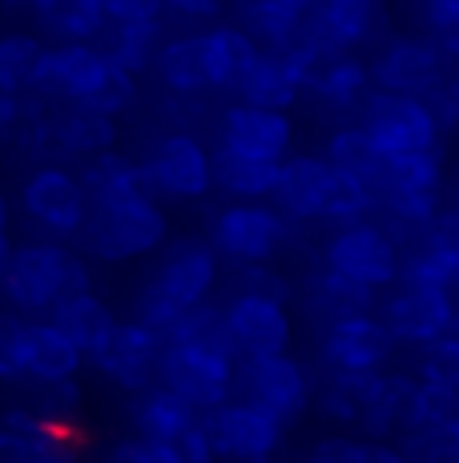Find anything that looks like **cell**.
<instances>
[{
  "label": "cell",
  "mask_w": 459,
  "mask_h": 463,
  "mask_svg": "<svg viewBox=\"0 0 459 463\" xmlns=\"http://www.w3.org/2000/svg\"><path fill=\"white\" fill-rule=\"evenodd\" d=\"M282 242H286V218L262 202H234L218 213L210 230V246L234 266L270 262L282 250Z\"/></svg>",
  "instance_id": "10"
},
{
  "label": "cell",
  "mask_w": 459,
  "mask_h": 463,
  "mask_svg": "<svg viewBox=\"0 0 459 463\" xmlns=\"http://www.w3.org/2000/svg\"><path fill=\"white\" fill-rule=\"evenodd\" d=\"M45 451H69V427L45 420L33 407H8L0 411V459L13 463Z\"/></svg>",
  "instance_id": "25"
},
{
  "label": "cell",
  "mask_w": 459,
  "mask_h": 463,
  "mask_svg": "<svg viewBox=\"0 0 459 463\" xmlns=\"http://www.w3.org/2000/svg\"><path fill=\"white\" fill-rule=\"evenodd\" d=\"M117 146V118L97 113L89 105H65L45 113L29 137L33 154H61V157H93Z\"/></svg>",
  "instance_id": "14"
},
{
  "label": "cell",
  "mask_w": 459,
  "mask_h": 463,
  "mask_svg": "<svg viewBox=\"0 0 459 463\" xmlns=\"http://www.w3.org/2000/svg\"><path fill=\"white\" fill-rule=\"evenodd\" d=\"M303 24L323 52H355L387 37L391 13L387 0H319L306 8Z\"/></svg>",
  "instance_id": "12"
},
{
  "label": "cell",
  "mask_w": 459,
  "mask_h": 463,
  "mask_svg": "<svg viewBox=\"0 0 459 463\" xmlns=\"http://www.w3.org/2000/svg\"><path fill=\"white\" fill-rule=\"evenodd\" d=\"M370 206H375V190H370L363 177H355V174H347V169H334L331 165L319 218L323 222H334V226H347V222L367 218Z\"/></svg>",
  "instance_id": "37"
},
{
  "label": "cell",
  "mask_w": 459,
  "mask_h": 463,
  "mask_svg": "<svg viewBox=\"0 0 459 463\" xmlns=\"http://www.w3.org/2000/svg\"><path fill=\"white\" fill-rule=\"evenodd\" d=\"M8 254H13V238H8V230H0V274L8 266Z\"/></svg>",
  "instance_id": "58"
},
{
  "label": "cell",
  "mask_w": 459,
  "mask_h": 463,
  "mask_svg": "<svg viewBox=\"0 0 459 463\" xmlns=\"http://www.w3.org/2000/svg\"><path fill=\"white\" fill-rule=\"evenodd\" d=\"M367 69H370V85L375 89L423 97L444 77L447 57L427 37H383L375 61Z\"/></svg>",
  "instance_id": "16"
},
{
  "label": "cell",
  "mask_w": 459,
  "mask_h": 463,
  "mask_svg": "<svg viewBox=\"0 0 459 463\" xmlns=\"http://www.w3.org/2000/svg\"><path fill=\"white\" fill-rule=\"evenodd\" d=\"M21 335L24 318L16 310H0V383H21Z\"/></svg>",
  "instance_id": "50"
},
{
  "label": "cell",
  "mask_w": 459,
  "mask_h": 463,
  "mask_svg": "<svg viewBox=\"0 0 459 463\" xmlns=\"http://www.w3.org/2000/svg\"><path fill=\"white\" fill-rule=\"evenodd\" d=\"M157 354H162V335H154L134 318V323H113V331L89 354V363L121 391H141L154 383Z\"/></svg>",
  "instance_id": "19"
},
{
  "label": "cell",
  "mask_w": 459,
  "mask_h": 463,
  "mask_svg": "<svg viewBox=\"0 0 459 463\" xmlns=\"http://www.w3.org/2000/svg\"><path fill=\"white\" fill-rule=\"evenodd\" d=\"M295 5H298V8H314V5H319V0H295Z\"/></svg>",
  "instance_id": "60"
},
{
  "label": "cell",
  "mask_w": 459,
  "mask_h": 463,
  "mask_svg": "<svg viewBox=\"0 0 459 463\" xmlns=\"http://www.w3.org/2000/svg\"><path fill=\"white\" fill-rule=\"evenodd\" d=\"M162 448H165V456H170V463H218L214 439H210L201 415L193 423H185L182 431H173L170 439H162Z\"/></svg>",
  "instance_id": "46"
},
{
  "label": "cell",
  "mask_w": 459,
  "mask_h": 463,
  "mask_svg": "<svg viewBox=\"0 0 459 463\" xmlns=\"http://www.w3.org/2000/svg\"><path fill=\"white\" fill-rule=\"evenodd\" d=\"M13 5H21V8H33V5H37V0H13Z\"/></svg>",
  "instance_id": "61"
},
{
  "label": "cell",
  "mask_w": 459,
  "mask_h": 463,
  "mask_svg": "<svg viewBox=\"0 0 459 463\" xmlns=\"http://www.w3.org/2000/svg\"><path fill=\"white\" fill-rule=\"evenodd\" d=\"M154 379L162 387L178 391L185 403L198 407V411H214L218 403H226L234 395L238 359L198 343H182V338H162Z\"/></svg>",
  "instance_id": "3"
},
{
  "label": "cell",
  "mask_w": 459,
  "mask_h": 463,
  "mask_svg": "<svg viewBox=\"0 0 459 463\" xmlns=\"http://www.w3.org/2000/svg\"><path fill=\"white\" fill-rule=\"evenodd\" d=\"M21 210L37 230H45L49 238L65 242V238H77V230L89 218V198H85V185L73 169L45 162L24 177Z\"/></svg>",
  "instance_id": "5"
},
{
  "label": "cell",
  "mask_w": 459,
  "mask_h": 463,
  "mask_svg": "<svg viewBox=\"0 0 459 463\" xmlns=\"http://www.w3.org/2000/svg\"><path fill=\"white\" fill-rule=\"evenodd\" d=\"M81 185L89 206H109V202H126V198H154L149 190L145 165L134 162V157L117 154V149H105V154L85 157L81 165Z\"/></svg>",
  "instance_id": "24"
},
{
  "label": "cell",
  "mask_w": 459,
  "mask_h": 463,
  "mask_svg": "<svg viewBox=\"0 0 459 463\" xmlns=\"http://www.w3.org/2000/svg\"><path fill=\"white\" fill-rule=\"evenodd\" d=\"M303 93H311L326 109H355L363 105V97L370 93V69L367 61H359L355 52H326L314 61V69L306 73Z\"/></svg>",
  "instance_id": "23"
},
{
  "label": "cell",
  "mask_w": 459,
  "mask_h": 463,
  "mask_svg": "<svg viewBox=\"0 0 459 463\" xmlns=\"http://www.w3.org/2000/svg\"><path fill=\"white\" fill-rule=\"evenodd\" d=\"M81 250L101 262H129L154 254L170 238V218L157 198H126L109 206H89V218L77 230Z\"/></svg>",
  "instance_id": "2"
},
{
  "label": "cell",
  "mask_w": 459,
  "mask_h": 463,
  "mask_svg": "<svg viewBox=\"0 0 459 463\" xmlns=\"http://www.w3.org/2000/svg\"><path fill=\"white\" fill-rule=\"evenodd\" d=\"M403 456H407V463H459V415L407 431L403 435Z\"/></svg>",
  "instance_id": "40"
},
{
  "label": "cell",
  "mask_w": 459,
  "mask_h": 463,
  "mask_svg": "<svg viewBox=\"0 0 459 463\" xmlns=\"http://www.w3.org/2000/svg\"><path fill=\"white\" fill-rule=\"evenodd\" d=\"M395 335L379 315H347L331 318L323 335V363L331 371H383L395 354Z\"/></svg>",
  "instance_id": "15"
},
{
  "label": "cell",
  "mask_w": 459,
  "mask_h": 463,
  "mask_svg": "<svg viewBox=\"0 0 459 463\" xmlns=\"http://www.w3.org/2000/svg\"><path fill=\"white\" fill-rule=\"evenodd\" d=\"M105 16L109 24H121V21H162L165 13V0H101Z\"/></svg>",
  "instance_id": "52"
},
{
  "label": "cell",
  "mask_w": 459,
  "mask_h": 463,
  "mask_svg": "<svg viewBox=\"0 0 459 463\" xmlns=\"http://www.w3.org/2000/svg\"><path fill=\"white\" fill-rule=\"evenodd\" d=\"M154 73L162 77V85L178 97H198L210 89V69H206V49L198 37H165V44L154 57Z\"/></svg>",
  "instance_id": "30"
},
{
  "label": "cell",
  "mask_w": 459,
  "mask_h": 463,
  "mask_svg": "<svg viewBox=\"0 0 459 463\" xmlns=\"http://www.w3.org/2000/svg\"><path fill=\"white\" fill-rule=\"evenodd\" d=\"M238 13H242L246 33L254 41H267L275 49L303 29L306 8H298L295 0H238Z\"/></svg>",
  "instance_id": "35"
},
{
  "label": "cell",
  "mask_w": 459,
  "mask_h": 463,
  "mask_svg": "<svg viewBox=\"0 0 459 463\" xmlns=\"http://www.w3.org/2000/svg\"><path fill=\"white\" fill-rule=\"evenodd\" d=\"M444 185V157L436 149L419 154H395L383 157V174L375 182V194H439Z\"/></svg>",
  "instance_id": "32"
},
{
  "label": "cell",
  "mask_w": 459,
  "mask_h": 463,
  "mask_svg": "<svg viewBox=\"0 0 459 463\" xmlns=\"http://www.w3.org/2000/svg\"><path fill=\"white\" fill-rule=\"evenodd\" d=\"M379 318L395 343H431L455 326V290L447 287H423V282H403L387 295Z\"/></svg>",
  "instance_id": "13"
},
{
  "label": "cell",
  "mask_w": 459,
  "mask_h": 463,
  "mask_svg": "<svg viewBox=\"0 0 459 463\" xmlns=\"http://www.w3.org/2000/svg\"><path fill=\"white\" fill-rule=\"evenodd\" d=\"M134 101H137V73L121 69L117 61L109 57V73H105V81L97 85V93L85 105L97 109V113H109V118H121Z\"/></svg>",
  "instance_id": "44"
},
{
  "label": "cell",
  "mask_w": 459,
  "mask_h": 463,
  "mask_svg": "<svg viewBox=\"0 0 459 463\" xmlns=\"http://www.w3.org/2000/svg\"><path fill=\"white\" fill-rule=\"evenodd\" d=\"M210 169H214V185L226 190L238 202H262L275 194L278 182V162H262V157H246L238 149L218 146L210 154Z\"/></svg>",
  "instance_id": "29"
},
{
  "label": "cell",
  "mask_w": 459,
  "mask_h": 463,
  "mask_svg": "<svg viewBox=\"0 0 459 463\" xmlns=\"http://www.w3.org/2000/svg\"><path fill=\"white\" fill-rule=\"evenodd\" d=\"M13 463H77V459H73V451H45V456H24Z\"/></svg>",
  "instance_id": "57"
},
{
  "label": "cell",
  "mask_w": 459,
  "mask_h": 463,
  "mask_svg": "<svg viewBox=\"0 0 459 463\" xmlns=\"http://www.w3.org/2000/svg\"><path fill=\"white\" fill-rule=\"evenodd\" d=\"M399 279L403 282H423V287H447V290L459 287L455 274L447 270V266L439 262L423 242H415L407 254H399Z\"/></svg>",
  "instance_id": "47"
},
{
  "label": "cell",
  "mask_w": 459,
  "mask_h": 463,
  "mask_svg": "<svg viewBox=\"0 0 459 463\" xmlns=\"http://www.w3.org/2000/svg\"><path fill=\"white\" fill-rule=\"evenodd\" d=\"M41 52L45 44L33 33H0V93H33Z\"/></svg>",
  "instance_id": "38"
},
{
  "label": "cell",
  "mask_w": 459,
  "mask_h": 463,
  "mask_svg": "<svg viewBox=\"0 0 459 463\" xmlns=\"http://www.w3.org/2000/svg\"><path fill=\"white\" fill-rule=\"evenodd\" d=\"M206 431L214 439L218 459L230 463H270L282 448V431L286 423L275 420L270 411H262L250 399H234L218 403L214 411H206Z\"/></svg>",
  "instance_id": "7"
},
{
  "label": "cell",
  "mask_w": 459,
  "mask_h": 463,
  "mask_svg": "<svg viewBox=\"0 0 459 463\" xmlns=\"http://www.w3.org/2000/svg\"><path fill=\"white\" fill-rule=\"evenodd\" d=\"M33 16L57 41H97L109 24L101 0H37Z\"/></svg>",
  "instance_id": "31"
},
{
  "label": "cell",
  "mask_w": 459,
  "mask_h": 463,
  "mask_svg": "<svg viewBox=\"0 0 459 463\" xmlns=\"http://www.w3.org/2000/svg\"><path fill=\"white\" fill-rule=\"evenodd\" d=\"M165 338L198 343V346H210V351H222V354H234V359H238V346H234V338H230L222 307H210V302H198V307L182 310L178 323H173V331Z\"/></svg>",
  "instance_id": "39"
},
{
  "label": "cell",
  "mask_w": 459,
  "mask_h": 463,
  "mask_svg": "<svg viewBox=\"0 0 459 463\" xmlns=\"http://www.w3.org/2000/svg\"><path fill=\"white\" fill-rule=\"evenodd\" d=\"M363 129L375 141V149L383 157L395 154H419V149H436L439 146V126L431 118L427 101L415 93H375L363 97Z\"/></svg>",
  "instance_id": "4"
},
{
  "label": "cell",
  "mask_w": 459,
  "mask_h": 463,
  "mask_svg": "<svg viewBox=\"0 0 459 463\" xmlns=\"http://www.w3.org/2000/svg\"><path fill=\"white\" fill-rule=\"evenodd\" d=\"M306 295H311V307L319 310L326 323H331V318H347V315H363V310L375 307V290L363 287V282H355V279H347V274L331 270V266H323V270L311 274Z\"/></svg>",
  "instance_id": "33"
},
{
  "label": "cell",
  "mask_w": 459,
  "mask_h": 463,
  "mask_svg": "<svg viewBox=\"0 0 459 463\" xmlns=\"http://www.w3.org/2000/svg\"><path fill=\"white\" fill-rule=\"evenodd\" d=\"M347 463H407V456L383 439H367V443L347 439Z\"/></svg>",
  "instance_id": "54"
},
{
  "label": "cell",
  "mask_w": 459,
  "mask_h": 463,
  "mask_svg": "<svg viewBox=\"0 0 459 463\" xmlns=\"http://www.w3.org/2000/svg\"><path fill=\"white\" fill-rule=\"evenodd\" d=\"M29 407L37 415H45V420L69 423L81 411V387H77V379H52V383L29 379Z\"/></svg>",
  "instance_id": "43"
},
{
  "label": "cell",
  "mask_w": 459,
  "mask_h": 463,
  "mask_svg": "<svg viewBox=\"0 0 459 463\" xmlns=\"http://www.w3.org/2000/svg\"><path fill=\"white\" fill-rule=\"evenodd\" d=\"M149 287L178 310L198 307L218 287V250L210 242H201V238H182L162 254Z\"/></svg>",
  "instance_id": "17"
},
{
  "label": "cell",
  "mask_w": 459,
  "mask_h": 463,
  "mask_svg": "<svg viewBox=\"0 0 459 463\" xmlns=\"http://www.w3.org/2000/svg\"><path fill=\"white\" fill-rule=\"evenodd\" d=\"M423 24L427 41L447 61H459V0H423Z\"/></svg>",
  "instance_id": "45"
},
{
  "label": "cell",
  "mask_w": 459,
  "mask_h": 463,
  "mask_svg": "<svg viewBox=\"0 0 459 463\" xmlns=\"http://www.w3.org/2000/svg\"><path fill=\"white\" fill-rule=\"evenodd\" d=\"M326 177H331V162H326V157H314V154H295V157L286 154L282 157L275 194H270V198L278 202L282 218H295V222L319 218Z\"/></svg>",
  "instance_id": "22"
},
{
  "label": "cell",
  "mask_w": 459,
  "mask_h": 463,
  "mask_svg": "<svg viewBox=\"0 0 459 463\" xmlns=\"http://www.w3.org/2000/svg\"><path fill=\"white\" fill-rule=\"evenodd\" d=\"M419 383L427 387H444V391H455L459 395V331L452 326L447 335L431 338L423 343V354H419Z\"/></svg>",
  "instance_id": "41"
},
{
  "label": "cell",
  "mask_w": 459,
  "mask_h": 463,
  "mask_svg": "<svg viewBox=\"0 0 459 463\" xmlns=\"http://www.w3.org/2000/svg\"><path fill=\"white\" fill-rule=\"evenodd\" d=\"M326 162H331L334 169H347V174L363 177L370 190H375L379 174H383V154L375 149V141L367 137L363 126L334 129L331 141H326Z\"/></svg>",
  "instance_id": "36"
},
{
  "label": "cell",
  "mask_w": 459,
  "mask_h": 463,
  "mask_svg": "<svg viewBox=\"0 0 459 463\" xmlns=\"http://www.w3.org/2000/svg\"><path fill=\"white\" fill-rule=\"evenodd\" d=\"M105 463H170L162 443L154 439H141V435H129V439H121L117 448L109 451V459Z\"/></svg>",
  "instance_id": "53"
},
{
  "label": "cell",
  "mask_w": 459,
  "mask_h": 463,
  "mask_svg": "<svg viewBox=\"0 0 459 463\" xmlns=\"http://www.w3.org/2000/svg\"><path fill=\"white\" fill-rule=\"evenodd\" d=\"M419 242L459 279V210H439L436 218L427 222Z\"/></svg>",
  "instance_id": "48"
},
{
  "label": "cell",
  "mask_w": 459,
  "mask_h": 463,
  "mask_svg": "<svg viewBox=\"0 0 459 463\" xmlns=\"http://www.w3.org/2000/svg\"><path fill=\"white\" fill-rule=\"evenodd\" d=\"M145 177L154 198H178V202H198L214 185V169H210V149L201 146L193 133H165L154 141L145 162Z\"/></svg>",
  "instance_id": "11"
},
{
  "label": "cell",
  "mask_w": 459,
  "mask_h": 463,
  "mask_svg": "<svg viewBox=\"0 0 459 463\" xmlns=\"http://www.w3.org/2000/svg\"><path fill=\"white\" fill-rule=\"evenodd\" d=\"M455 326H459V302H455Z\"/></svg>",
  "instance_id": "62"
},
{
  "label": "cell",
  "mask_w": 459,
  "mask_h": 463,
  "mask_svg": "<svg viewBox=\"0 0 459 463\" xmlns=\"http://www.w3.org/2000/svg\"><path fill=\"white\" fill-rule=\"evenodd\" d=\"M303 463H347V439H323Z\"/></svg>",
  "instance_id": "56"
},
{
  "label": "cell",
  "mask_w": 459,
  "mask_h": 463,
  "mask_svg": "<svg viewBox=\"0 0 459 463\" xmlns=\"http://www.w3.org/2000/svg\"><path fill=\"white\" fill-rule=\"evenodd\" d=\"M45 105L37 93H0V146H29Z\"/></svg>",
  "instance_id": "42"
},
{
  "label": "cell",
  "mask_w": 459,
  "mask_h": 463,
  "mask_svg": "<svg viewBox=\"0 0 459 463\" xmlns=\"http://www.w3.org/2000/svg\"><path fill=\"white\" fill-rule=\"evenodd\" d=\"M49 323L57 326L61 335L69 338V343L77 346V351L89 359V354L97 351V346L105 343V335L113 331V310L105 298H97L93 290H81V295H69L61 302H52L49 307Z\"/></svg>",
  "instance_id": "26"
},
{
  "label": "cell",
  "mask_w": 459,
  "mask_h": 463,
  "mask_svg": "<svg viewBox=\"0 0 459 463\" xmlns=\"http://www.w3.org/2000/svg\"><path fill=\"white\" fill-rule=\"evenodd\" d=\"M165 8L190 16V21H210V16H218L226 8V0H165Z\"/></svg>",
  "instance_id": "55"
},
{
  "label": "cell",
  "mask_w": 459,
  "mask_h": 463,
  "mask_svg": "<svg viewBox=\"0 0 459 463\" xmlns=\"http://www.w3.org/2000/svg\"><path fill=\"white\" fill-rule=\"evenodd\" d=\"M0 5H5V0H0Z\"/></svg>",
  "instance_id": "63"
},
{
  "label": "cell",
  "mask_w": 459,
  "mask_h": 463,
  "mask_svg": "<svg viewBox=\"0 0 459 463\" xmlns=\"http://www.w3.org/2000/svg\"><path fill=\"white\" fill-rule=\"evenodd\" d=\"M198 407H190L178 391L162 387V383H149V387L134 391V403H129V423H134V431L141 439H170L173 431H182L185 423L198 420Z\"/></svg>",
  "instance_id": "28"
},
{
  "label": "cell",
  "mask_w": 459,
  "mask_h": 463,
  "mask_svg": "<svg viewBox=\"0 0 459 463\" xmlns=\"http://www.w3.org/2000/svg\"><path fill=\"white\" fill-rule=\"evenodd\" d=\"M230 338H234L238 354H278L290 346L295 338V323H290L286 302L267 298V295H250L238 290L234 298L222 307Z\"/></svg>",
  "instance_id": "18"
},
{
  "label": "cell",
  "mask_w": 459,
  "mask_h": 463,
  "mask_svg": "<svg viewBox=\"0 0 459 463\" xmlns=\"http://www.w3.org/2000/svg\"><path fill=\"white\" fill-rule=\"evenodd\" d=\"M8 222H13V206H8L5 190H0V230H8Z\"/></svg>",
  "instance_id": "59"
},
{
  "label": "cell",
  "mask_w": 459,
  "mask_h": 463,
  "mask_svg": "<svg viewBox=\"0 0 459 463\" xmlns=\"http://www.w3.org/2000/svg\"><path fill=\"white\" fill-rule=\"evenodd\" d=\"M423 101H427V109H431V118H436L439 133L455 129L459 126V69L447 65L444 77H439V81L423 93Z\"/></svg>",
  "instance_id": "49"
},
{
  "label": "cell",
  "mask_w": 459,
  "mask_h": 463,
  "mask_svg": "<svg viewBox=\"0 0 459 463\" xmlns=\"http://www.w3.org/2000/svg\"><path fill=\"white\" fill-rule=\"evenodd\" d=\"M109 73V52L97 49L93 41H57L41 52L37 77H33V93L41 101L57 105H85L97 93V85Z\"/></svg>",
  "instance_id": "9"
},
{
  "label": "cell",
  "mask_w": 459,
  "mask_h": 463,
  "mask_svg": "<svg viewBox=\"0 0 459 463\" xmlns=\"http://www.w3.org/2000/svg\"><path fill=\"white\" fill-rule=\"evenodd\" d=\"M295 141L286 109H267V105L238 101L222 113V146L238 149L246 157H262V162H282Z\"/></svg>",
  "instance_id": "20"
},
{
  "label": "cell",
  "mask_w": 459,
  "mask_h": 463,
  "mask_svg": "<svg viewBox=\"0 0 459 463\" xmlns=\"http://www.w3.org/2000/svg\"><path fill=\"white\" fill-rule=\"evenodd\" d=\"M238 290H250V295H267L286 302L290 298V282L282 279L270 262H250V266H238Z\"/></svg>",
  "instance_id": "51"
},
{
  "label": "cell",
  "mask_w": 459,
  "mask_h": 463,
  "mask_svg": "<svg viewBox=\"0 0 459 463\" xmlns=\"http://www.w3.org/2000/svg\"><path fill=\"white\" fill-rule=\"evenodd\" d=\"M201 49H206V69H210V89H230L234 93L242 77L254 69L262 44L238 24H218V29L201 33Z\"/></svg>",
  "instance_id": "27"
},
{
  "label": "cell",
  "mask_w": 459,
  "mask_h": 463,
  "mask_svg": "<svg viewBox=\"0 0 459 463\" xmlns=\"http://www.w3.org/2000/svg\"><path fill=\"white\" fill-rule=\"evenodd\" d=\"M93 290V274L85 258L57 238L13 246L8 266L0 274V295L16 315H49L52 302Z\"/></svg>",
  "instance_id": "1"
},
{
  "label": "cell",
  "mask_w": 459,
  "mask_h": 463,
  "mask_svg": "<svg viewBox=\"0 0 459 463\" xmlns=\"http://www.w3.org/2000/svg\"><path fill=\"white\" fill-rule=\"evenodd\" d=\"M242 399L258 403L262 411H270L282 423L303 420V411L314 399V379L298 359H290L286 351L278 354H242Z\"/></svg>",
  "instance_id": "8"
},
{
  "label": "cell",
  "mask_w": 459,
  "mask_h": 463,
  "mask_svg": "<svg viewBox=\"0 0 459 463\" xmlns=\"http://www.w3.org/2000/svg\"><path fill=\"white\" fill-rule=\"evenodd\" d=\"M85 367V354L69 343L49 318L29 323L24 318V335H21V379H37V383H52V379H77Z\"/></svg>",
  "instance_id": "21"
},
{
  "label": "cell",
  "mask_w": 459,
  "mask_h": 463,
  "mask_svg": "<svg viewBox=\"0 0 459 463\" xmlns=\"http://www.w3.org/2000/svg\"><path fill=\"white\" fill-rule=\"evenodd\" d=\"M323 266L363 282L370 290H383L399 282V242L379 222H347L331 234L323 250Z\"/></svg>",
  "instance_id": "6"
},
{
  "label": "cell",
  "mask_w": 459,
  "mask_h": 463,
  "mask_svg": "<svg viewBox=\"0 0 459 463\" xmlns=\"http://www.w3.org/2000/svg\"><path fill=\"white\" fill-rule=\"evenodd\" d=\"M105 33H109L105 52H109L121 69H129V73H145V69H154L157 49L165 44L162 21H121V24H105Z\"/></svg>",
  "instance_id": "34"
}]
</instances>
